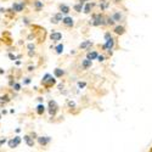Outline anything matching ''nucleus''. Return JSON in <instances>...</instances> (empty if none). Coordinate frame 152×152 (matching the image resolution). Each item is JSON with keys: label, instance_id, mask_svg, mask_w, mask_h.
I'll list each match as a JSON object with an SVG mask.
<instances>
[{"label": "nucleus", "instance_id": "f257e3e1", "mask_svg": "<svg viewBox=\"0 0 152 152\" xmlns=\"http://www.w3.org/2000/svg\"><path fill=\"white\" fill-rule=\"evenodd\" d=\"M94 27H100V26H106V16L102 14H94L91 16V20L89 22Z\"/></svg>", "mask_w": 152, "mask_h": 152}, {"label": "nucleus", "instance_id": "f03ea898", "mask_svg": "<svg viewBox=\"0 0 152 152\" xmlns=\"http://www.w3.org/2000/svg\"><path fill=\"white\" fill-rule=\"evenodd\" d=\"M42 84L45 88H51V86H54L56 84V77H55V75L53 77L50 73H45L44 77L42 78Z\"/></svg>", "mask_w": 152, "mask_h": 152}, {"label": "nucleus", "instance_id": "7ed1b4c3", "mask_svg": "<svg viewBox=\"0 0 152 152\" xmlns=\"http://www.w3.org/2000/svg\"><path fill=\"white\" fill-rule=\"evenodd\" d=\"M48 112L51 117H56L57 112H58V105L56 104L55 100H50L48 104Z\"/></svg>", "mask_w": 152, "mask_h": 152}, {"label": "nucleus", "instance_id": "20e7f679", "mask_svg": "<svg viewBox=\"0 0 152 152\" xmlns=\"http://www.w3.org/2000/svg\"><path fill=\"white\" fill-rule=\"evenodd\" d=\"M115 45H116V40H115V38L111 35V37L107 38V39H105V44L102 45V49L106 50V51H108V50H113Z\"/></svg>", "mask_w": 152, "mask_h": 152}, {"label": "nucleus", "instance_id": "39448f33", "mask_svg": "<svg viewBox=\"0 0 152 152\" xmlns=\"http://www.w3.org/2000/svg\"><path fill=\"white\" fill-rule=\"evenodd\" d=\"M21 141H22V139H21L20 136H15V137H12L11 140L7 141V145H9L10 148H16V147L20 146Z\"/></svg>", "mask_w": 152, "mask_h": 152}, {"label": "nucleus", "instance_id": "423d86ee", "mask_svg": "<svg viewBox=\"0 0 152 152\" xmlns=\"http://www.w3.org/2000/svg\"><path fill=\"white\" fill-rule=\"evenodd\" d=\"M37 141L40 146H48L50 142H51V137L50 136H38Z\"/></svg>", "mask_w": 152, "mask_h": 152}, {"label": "nucleus", "instance_id": "0eeeda50", "mask_svg": "<svg viewBox=\"0 0 152 152\" xmlns=\"http://www.w3.org/2000/svg\"><path fill=\"white\" fill-rule=\"evenodd\" d=\"M24 7H26V4H24L23 1L14 3V4H12V6H11V10H12V12H21V11H23Z\"/></svg>", "mask_w": 152, "mask_h": 152}, {"label": "nucleus", "instance_id": "6e6552de", "mask_svg": "<svg viewBox=\"0 0 152 152\" xmlns=\"http://www.w3.org/2000/svg\"><path fill=\"white\" fill-rule=\"evenodd\" d=\"M61 22L65 24L66 27H68V28H72V27L74 26V20H73V17H71V16L62 17V21H61Z\"/></svg>", "mask_w": 152, "mask_h": 152}, {"label": "nucleus", "instance_id": "1a4fd4ad", "mask_svg": "<svg viewBox=\"0 0 152 152\" xmlns=\"http://www.w3.org/2000/svg\"><path fill=\"white\" fill-rule=\"evenodd\" d=\"M111 17L115 20L116 23H121V22H123V20H124V15L122 14L121 11H115V12H113V14L111 15Z\"/></svg>", "mask_w": 152, "mask_h": 152}, {"label": "nucleus", "instance_id": "9d476101", "mask_svg": "<svg viewBox=\"0 0 152 152\" xmlns=\"http://www.w3.org/2000/svg\"><path fill=\"white\" fill-rule=\"evenodd\" d=\"M61 39H62V34L60 32H53L50 34V40L53 43H58Z\"/></svg>", "mask_w": 152, "mask_h": 152}, {"label": "nucleus", "instance_id": "9b49d317", "mask_svg": "<svg viewBox=\"0 0 152 152\" xmlns=\"http://www.w3.org/2000/svg\"><path fill=\"white\" fill-rule=\"evenodd\" d=\"M62 12H57V14H55L53 17H51V20H50V22L51 23H54V24H58L61 21H62Z\"/></svg>", "mask_w": 152, "mask_h": 152}, {"label": "nucleus", "instance_id": "f8f14e48", "mask_svg": "<svg viewBox=\"0 0 152 152\" xmlns=\"http://www.w3.org/2000/svg\"><path fill=\"white\" fill-rule=\"evenodd\" d=\"M94 6H95L94 3H85V4H84V7H83V12H84L85 15H89Z\"/></svg>", "mask_w": 152, "mask_h": 152}, {"label": "nucleus", "instance_id": "ddd939ff", "mask_svg": "<svg viewBox=\"0 0 152 152\" xmlns=\"http://www.w3.org/2000/svg\"><path fill=\"white\" fill-rule=\"evenodd\" d=\"M113 32H115L117 35H123L125 33V28H124V26H122V24H117V26L113 28Z\"/></svg>", "mask_w": 152, "mask_h": 152}, {"label": "nucleus", "instance_id": "4468645a", "mask_svg": "<svg viewBox=\"0 0 152 152\" xmlns=\"http://www.w3.org/2000/svg\"><path fill=\"white\" fill-rule=\"evenodd\" d=\"M10 101H11V99H10V96H9L7 94L0 95V106H4V105H6V104H9Z\"/></svg>", "mask_w": 152, "mask_h": 152}, {"label": "nucleus", "instance_id": "2eb2a0df", "mask_svg": "<svg viewBox=\"0 0 152 152\" xmlns=\"http://www.w3.org/2000/svg\"><path fill=\"white\" fill-rule=\"evenodd\" d=\"M23 140H24V142L27 144V146H29V147H33L34 146V139L31 135H24L23 136Z\"/></svg>", "mask_w": 152, "mask_h": 152}, {"label": "nucleus", "instance_id": "dca6fc26", "mask_svg": "<svg viewBox=\"0 0 152 152\" xmlns=\"http://www.w3.org/2000/svg\"><path fill=\"white\" fill-rule=\"evenodd\" d=\"M93 66V60H89V58H85L82 61V67L84 69H89L90 67Z\"/></svg>", "mask_w": 152, "mask_h": 152}, {"label": "nucleus", "instance_id": "f3484780", "mask_svg": "<svg viewBox=\"0 0 152 152\" xmlns=\"http://www.w3.org/2000/svg\"><path fill=\"white\" fill-rule=\"evenodd\" d=\"M69 11H71V9H69L68 5H66V4H61L60 5V12H62V15H68Z\"/></svg>", "mask_w": 152, "mask_h": 152}, {"label": "nucleus", "instance_id": "a211bd4d", "mask_svg": "<svg viewBox=\"0 0 152 152\" xmlns=\"http://www.w3.org/2000/svg\"><path fill=\"white\" fill-rule=\"evenodd\" d=\"M93 46V42L91 40H84L80 45H79V48L82 49V50H88L89 48H91Z\"/></svg>", "mask_w": 152, "mask_h": 152}, {"label": "nucleus", "instance_id": "6ab92c4d", "mask_svg": "<svg viewBox=\"0 0 152 152\" xmlns=\"http://www.w3.org/2000/svg\"><path fill=\"white\" fill-rule=\"evenodd\" d=\"M33 6H34L35 11H40L44 7V4H43V1H40V0H35V1L33 3Z\"/></svg>", "mask_w": 152, "mask_h": 152}, {"label": "nucleus", "instance_id": "aec40b11", "mask_svg": "<svg viewBox=\"0 0 152 152\" xmlns=\"http://www.w3.org/2000/svg\"><path fill=\"white\" fill-rule=\"evenodd\" d=\"M45 111H46V107H45L43 104H39V105L37 106V113H38L39 116H43L44 113H45Z\"/></svg>", "mask_w": 152, "mask_h": 152}, {"label": "nucleus", "instance_id": "412c9836", "mask_svg": "<svg viewBox=\"0 0 152 152\" xmlns=\"http://www.w3.org/2000/svg\"><path fill=\"white\" fill-rule=\"evenodd\" d=\"M54 75H55L56 78H62L63 75H65V71L61 69V68H55V71H54Z\"/></svg>", "mask_w": 152, "mask_h": 152}, {"label": "nucleus", "instance_id": "4be33fe9", "mask_svg": "<svg viewBox=\"0 0 152 152\" xmlns=\"http://www.w3.org/2000/svg\"><path fill=\"white\" fill-rule=\"evenodd\" d=\"M108 6H110V3L108 1H106V0H102L100 4H99V7H100V10L101 11H105V10H107L108 9Z\"/></svg>", "mask_w": 152, "mask_h": 152}, {"label": "nucleus", "instance_id": "5701e85b", "mask_svg": "<svg viewBox=\"0 0 152 152\" xmlns=\"http://www.w3.org/2000/svg\"><path fill=\"white\" fill-rule=\"evenodd\" d=\"M83 7H84V4L83 3H77L75 5H73V10L75 12H82L83 11Z\"/></svg>", "mask_w": 152, "mask_h": 152}, {"label": "nucleus", "instance_id": "b1692460", "mask_svg": "<svg viewBox=\"0 0 152 152\" xmlns=\"http://www.w3.org/2000/svg\"><path fill=\"white\" fill-rule=\"evenodd\" d=\"M97 53L96 51H89L86 54V58H89V60H96L97 58Z\"/></svg>", "mask_w": 152, "mask_h": 152}, {"label": "nucleus", "instance_id": "393cba45", "mask_svg": "<svg viewBox=\"0 0 152 152\" xmlns=\"http://www.w3.org/2000/svg\"><path fill=\"white\" fill-rule=\"evenodd\" d=\"M63 49H65L63 44H57V45L55 46V51H56L57 55H61V54L63 53Z\"/></svg>", "mask_w": 152, "mask_h": 152}, {"label": "nucleus", "instance_id": "a878e982", "mask_svg": "<svg viewBox=\"0 0 152 152\" xmlns=\"http://www.w3.org/2000/svg\"><path fill=\"white\" fill-rule=\"evenodd\" d=\"M115 24H116V22H115V20H113L111 16L106 17V26H115Z\"/></svg>", "mask_w": 152, "mask_h": 152}, {"label": "nucleus", "instance_id": "bb28decb", "mask_svg": "<svg viewBox=\"0 0 152 152\" xmlns=\"http://www.w3.org/2000/svg\"><path fill=\"white\" fill-rule=\"evenodd\" d=\"M12 88H14L15 91H20L21 90V84L20 83H14L12 84Z\"/></svg>", "mask_w": 152, "mask_h": 152}, {"label": "nucleus", "instance_id": "cd10ccee", "mask_svg": "<svg viewBox=\"0 0 152 152\" xmlns=\"http://www.w3.org/2000/svg\"><path fill=\"white\" fill-rule=\"evenodd\" d=\"M27 49H28V51H34V50H35V45L33 43H29L27 45Z\"/></svg>", "mask_w": 152, "mask_h": 152}, {"label": "nucleus", "instance_id": "c85d7f7f", "mask_svg": "<svg viewBox=\"0 0 152 152\" xmlns=\"http://www.w3.org/2000/svg\"><path fill=\"white\" fill-rule=\"evenodd\" d=\"M85 86H86L85 82H78V88H79V89H84Z\"/></svg>", "mask_w": 152, "mask_h": 152}, {"label": "nucleus", "instance_id": "c756f323", "mask_svg": "<svg viewBox=\"0 0 152 152\" xmlns=\"http://www.w3.org/2000/svg\"><path fill=\"white\" fill-rule=\"evenodd\" d=\"M99 62H104L105 61V56L104 55H97V58H96Z\"/></svg>", "mask_w": 152, "mask_h": 152}, {"label": "nucleus", "instance_id": "7c9ffc66", "mask_svg": "<svg viewBox=\"0 0 152 152\" xmlns=\"http://www.w3.org/2000/svg\"><path fill=\"white\" fill-rule=\"evenodd\" d=\"M9 57H10L11 61H16V60H17V56H15L14 54H11V53L9 54Z\"/></svg>", "mask_w": 152, "mask_h": 152}, {"label": "nucleus", "instance_id": "2f4dec72", "mask_svg": "<svg viewBox=\"0 0 152 152\" xmlns=\"http://www.w3.org/2000/svg\"><path fill=\"white\" fill-rule=\"evenodd\" d=\"M67 104H68V106H69L71 108H74V107H75V102H74V101H71V100H69Z\"/></svg>", "mask_w": 152, "mask_h": 152}, {"label": "nucleus", "instance_id": "473e14b6", "mask_svg": "<svg viewBox=\"0 0 152 152\" xmlns=\"http://www.w3.org/2000/svg\"><path fill=\"white\" fill-rule=\"evenodd\" d=\"M23 84H24V85H28V84H31V78H24Z\"/></svg>", "mask_w": 152, "mask_h": 152}, {"label": "nucleus", "instance_id": "72a5a7b5", "mask_svg": "<svg viewBox=\"0 0 152 152\" xmlns=\"http://www.w3.org/2000/svg\"><path fill=\"white\" fill-rule=\"evenodd\" d=\"M6 141H7V140H6L5 137H4V139H1V140H0V145H4V144H5Z\"/></svg>", "mask_w": 152, "mask_h": 152}, {"label": "nucleus", "instance_id": "f704fd0d", "mask_svg": "<svg viewBox=\"0 0 152 152\" xmlns=\"http://www.w3.org/2000/svg\"><path fill=\"white\" fill-rule=\"evenodd\" d=\"M28 55L32 57V56H34L35 55V50H34V51H28Z\"/></svg>", "mask_w": 152, "mask_h": 152}, {"label": "nucleus", "instance_id": "c9c22d12", "mask_svg": "<svg viewBox=\"0 0 152 152\" xmlns=\"http://www.w3.org/2000/svg\"><path fill=\"white\" fill-rule=\"evenodd\" d=\"M31 136H32L33 139H37V137H38V135H37V133H34V132H33V133L31 134Z\"/></svg>", "mask_w": 152, "mask_h": 152}, {"label": "nucleus", "instance_id": "e433bc0d", "mask_svg": "<svg viewBox=\"0 0 152 152\" xmlns=\"http://www.w3.org/2000/svg\"><path fill=\"white\" fill-rule=\"evenodd\" d=\"M28 71H29V72H33V71H34V66H29V67H28Z\"/></svg>", "mask_w": 152, "mask_h": 152}, {"label": "nucleus", "instance_id": "4c0bfd02", "mask_svg": "<svg viewBox=\"0 0 152 152\" xmlns=\"http://www.w3.org/2000/svg\"><path fill=\"white\" fill-rule=\"evenodd\" d=\"M0 113H1V115H6L7 111H6V110H1V112H0Z\"/></svg>", "mask_w": 152, "mask_h": 152}, {"label": "nucleus", "instance_id": "58836bf2", "mask_svg": "<svg viewBox=\"0 0 152 152\" xmlns=\"http://www.w3.org/2000/svg\"><path fill=\"white\" fill-rule=\"evenodd\" d=\"M86 1H89V0H79V3H83V4H85Z\"/></svg>", "mask_w": 152, "mask_h": 152}, {"label": "nucleus", "instance_id": "ea45409f", "mask_svg": "<svg viewBox=\"0 0 152 152\" xmlns=\"http://www.w3.org/2000/svg\"><path fill=\"white\" fill-rule=\"evenodd\" d=\"M3 73H4V71H3L1 68H0V74H3Z\"/></svg>", "mask_w": 152, "mask_h": 152}, {"label": "nucleus", "instance_id": "a19ab883", "mask_svg": "<svg viewBox=\"0 0 152 152\" xmlns=\"http://www.w3.org/2000/svg\"><path fill=\"white\" fill-rule=\"evenodd\" d=\"M115 1H116V3H119V1H121V0H115Z\"/></svg>", "mask_w": 152, "mask_h": 152}, {"label": "nucleus", "instance_id": "79ce46f5", "mask_svg": "<svg viewBox=\"0 0 152 152\" xmlns=\"http://www.w3.org/2000/svg\"><path fill=\"white\" fill-rule=\"evenodd\" d=\"M0 118H1V113H0Z\"/></svg>", "mask_w": 152, "mask_h": 152}]
</instances>
